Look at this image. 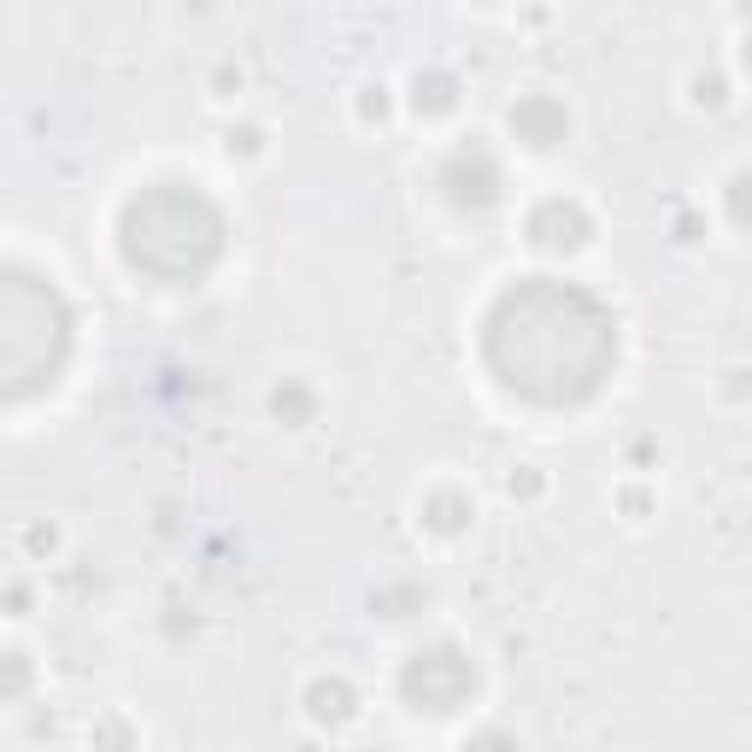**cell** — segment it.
I'll return each mask as SVG.
<instances>
[{
  "label": "cell",
  "mask_w": 752,
  "mask_h": 752,
  "mask_svg": "<svg viewBox=\"0 0 752 752\" xmlns=\"http://www.w3.org/2000/svg\"><path fill=\"white\" fill-rule=\"evenodd\" d=\"M312 717H318V723H323V717H330V723H341V717H353V688H347V682H318V688H312Z\"/></svg>",
  "instance_id": "obj_1"
}]
</instances>
